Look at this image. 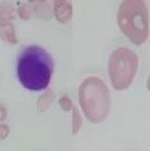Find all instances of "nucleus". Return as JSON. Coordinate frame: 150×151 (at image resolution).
I'll use <instances>...</instances> for the list:
<instances>
[{
    "label": "nucleus",
    "instance_id": "1a4fd4ad",
    "mask_svg": "<svg viewBox=\"0 0 150 151\" xmlns=\"http://www.w3.org/2000/svg\"><path fill=\"white\" fill-rule=\"evenodd\" d=\"M33 12H34L35 17L42 19V20H49L53 17L52 6L48 5L47 3H37L33 6Z\"/></svg>",
    "mask_w": 150,
    "mask_h": 151
},
{
    "label": "nucleus",
    "instance_id": "423d86ee",
    "mask_svg": "<svg viewBox=\"0 0 150 151\" xmlns=\"http://www.w3.org/2000/svg\"><path fill=\"white\" fill-rule=\"evenodd\" d=\"M0 39L12 45L18 43L17 32L13 22H0Z\"/></svg>",
    "mask_w": 150,
    "mask_h": 151
},
{
    "label": "nucleus",
    "instance_id": "39448f33",
    "mask_svg": "<svg viewBox=\"0 0 150 151\" xmlns=\"http://www.w3.org/2000/svg\"><path fill=\"white\" fill-rule=\"evenodd\" d=\"M53 17L59 24H67L73 17V9L68 0H53Z\"/></svg>",
    "mask_w": 150,
    "mask_h": 151
},
{
    "label": "nucleus",
    "instance_id": "f257e3e1",
    "mask_svg": "<svg viewBox=\"0 0 150 151\" xmlns=\"http://www.w3.org/2000/svg\"><path fill=\"white\" fill-rule=\"evenodd\" d=\"M54 70L53 58L44 48L29 45L23 49L17 59V77L23 87L32 92L48 88Z\"/></svg>",
    "mask_w": 150,
    "mask_h": 151
},
{
    "label": "nucleus",
    "instance_id": "f8f14e48",
    "mask_svg": "<svg viewBox=\"0 0 150 151\" xmlns=\"http://www.w3.org/2000/svg\"><path fill=\"white\" fill-rule=\"evenodd\" d=\"M58 106L61 107V110L64 111V112H69L72 111L73 108V102L71 100V97L67 96V94H63L62 97H59L58 100Z\"/></svg>",
    "mask_w": 150,
    "mask_h": 151
},
{
    "label": "nucleus",
    "instance_id": "9d476101",
    "mask_svg": "<svg viewBox=\"0 0 150 151\" xmlns=\"http://www.w3.org/2000/svg\"><path fill=\"white\" fill-rule=\"evenodd\" d=\"M72 135H77L82 127V115L79 108L73 106L72 108Z\"/></svg>",
    "mask_w": 150,
    "mask_h": 151
},
{
    "label": "nucleus",
    "instance_id": "9b49d317",
    "mask_svg": "<svg viewBox=\"0 0 150 151\" xmlns=\"http://www.w3.org/2000/svg\"><path fill=\"white\" fill-rule=\"evenodd\" d=\"M33 14H34V12H33V6L29 3L22 4V5H19L17 9V15L22 20H30Z\"/></svg>",
    "mask_w": 150,
    "mask_h": 151
},
{
    "label": "nucleus",
    "instance_id": "f03ea898",
    "mask_svg": "<svg viewBox=\"0 0 150 151\" xmlns=\"http://www.w3.org/2000/svg\"><path fill=\"white\" fill-rule=\"evenodd\" d=\"M78 105L82 115L93 125L102 124L110 113L111 94L104 79L90 76L78 87Z\"/></svg>",
    "mask_w": 150,
    "mask_h": 151
},
{
    "label": "nucleus",
    "instance_id": "ddd939ff",
    "mask_svg": "<svg viewBox=\"0 0 150 151\" xmlns=\"http://www.w3.org/2000/svg\"><path fill=\"white\" fill-rule=\"evenodd\" d=\"M9 135H10L9 126L6 124H4V122H1V124H0V141L6 140L9 137Z\"/></svg>",
    "mask_w": 150,
    "mask_h": 151
},
{
    "label": "nucleus",
    "instance_id": "6e6552de",
    "mask_svg": "<svg viewBox=\"0 0 150 151\" xmlns=\"http://www.w3.org/2000/svg\"><path fill=\"white\" fill-rule=\"evenodd\" d=\"M17 10L13 3L10 1H1L0 3V22H13L15 18Z\"/></svg>",
    "mask_w": 150,
    "mask_h": 151
},
{
    "label": "nucleus",
    "instance_id": "7ed1b4c3",
    "mask_svg": "<svg viewBox=\"0 0 150 151\" xmlns=\"http://www.w3.org/2000/svg\"><path fill=\"white\" fill-rule=\"evenodd\" d=\"M120 32L130 43L140 47L149 38V8L145 0H123L116 14Z\"/></svg>",
    "mask_w": 150,
    "mask_h": 151
},
{
    "label": "nucleus",
    "instance_id": "20e7f679",
    "mask_svg": "<svg viewBox=\"0 0 150 151\" xmlns=\"http://www.w3.org/2000/svg\"><path fill=\"white\" fill-rule=\"evenodd\" d=\"M139 69V57L133 49L119 47L111 52L107 60V73L116 91H125L133 84Z\"/></svg>",
    "mask_w": 150,
    "mask_h": 151
},
{
    "label": "nucleus",
    "instance_id": "0eeeda50",
    "mask_svg": "<svg viewBox=\"0 0 150 151\" xmlns=\"http://www.w3.org/2000/svg\"><path fill=\"white\" fill-rule=\"evenodd\" d=\"M53 100H54V94H53V91L49 88L44 89V92L40 94L37 100V110L39 112H45L49 110L50 105L53 103Z\"/></svg>",
    "mask_w": 150,
    "mask_h": 151
},
{
    "label": "nucleus",
    "instance_id": "4468645a",
    "mask_svg": "<svg viewBox=\"0 0 150 151\" xmlns=\"http://www.w3.org/2000/svg\"><path fill=\"white\" fill-rule=\"evenodd\" d=\"M8 117V108L4 103H0V124L4 122Z\"/></svg>",
    "mask_w": 150,
    "mask_h": 151
},
{
    "label": "nucleus",
    "instance_id": "dca6fc26",
    "mask_svg": "<svg viewBox=\"0 0 150 151\" xmlns=\"http://www.w3.org/2000/svg\"><path fill=\"white\" fill-rule=\"evenodd\" d=\"M28 3L29 4H37L38 3V0H28Z\"/></svg>",
    "mask_w": 150,
    "mask_h": 151
},
{
    "label": "nucleus",
    "instance_id": "f3484780",
    "mask_svg": "<svg viewBox=\"0 0 150 151\" xmlns=\"http://www.w3.org/2000/svg\"><path fill=\"white\" fill-rule=\"evenodd\" d=\"M38 3H47V0H38Z\"/></svg>",
    "mask_w": 150,
    "mask_h": 151
},
{
    "label": "nucleus",
    "instance_id": "2eb2a0df",
    "mask_svg": "<svg viewBox=\"0 0 150 151\" xmlns=\"http://www.w3.org/2000/svg\"><path fill=\"white\" fill-rule=\"evenodd\" d=\"M146 88H148V91H150V74H149L148 81H146Z\"/></svg>",
    "mask_w": 150,
    "mask_h": 151
}]
</instances>
